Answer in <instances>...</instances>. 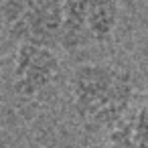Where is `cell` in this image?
I'll use <instances>...</instances> for the list:
<instances>
[{"mask_svg":"<svg viewBox=\"0 0 148 148\" xmlns=\"http://www.w3.org/2000/svg\"><path fill=\"white\" fill-rule=\"evenodd\" d=\"M71 99L77 118L93 128H112L134 99V81L126 69L108 63H83L71 77Z\"/></svg>","mask_w":148,"mask_h":148,"instance_id":"cell-1","label":"cell"},{"mask_svg":"<svg viewBox=\"0 0 148 148\" xmlns=\"http://www.w3.org/2000/svg\"><path fill=\"white\" fill-rule=\"evenodd\" d=\"M108 148H148V106L130 108L110 128Z\"/></svg>","mask_w":148,"mask_h":148,"instance_id":"cell-5","label":"cell"},{"mask_svg":"<svg viewBox=\"0 0 148 148\" xmlns=\"http://www.w3.org/2000/svg\"><path fill=\"white\" fill-rule=\"evenodd\" d=\"M61 75V61L49 45L18 43L12 65V89L21 97H39Z\"/></svg>","mask_w":148,"mask_h":148,"instance_id":"cell-4","label":"cell"},{"mask_svg":"<svg viewBox=\"0 0 148 148\" xmlns=\"http://www.w3.org/2000/svg\"><path fill=\"white\" fill-rule=\"evenodd\" d=\"M2 21L10 39L51 47L59 43L63 0H6Z\"/></svg>","mask_w":148,"mask_h":148,"instance_id":"cell-3","label":"cell"},{"mask_svg":"<svg viewBox=\"0 0 148 148\" xmlns=\"http://www.w3.org/2000/svg\"><path fill=\"white\" fill-rule=\"evenodd\" d=\"M2 57H4V41L0 37V61H2Z\"/></svg>","mask_w":148,"mask_h":148,"instance_id":"cell-6","label":"cell"},{"mask_svg":"<svg viewBox=\"0 0 148 148\" xmlns=\"http://www.w3.org/2000/svg\"><path fill=\"white\" fill-rule=\"evenodd\" d=\"M120 21L118 0H63L59 45L75 53L89 45L108 43Z\"/></svg>","mask_w":148,"mask_h":148,"instance_id":"cell-2","label":"cell"},{"mask_svg":"<svg viewBox=\"0 0 148 148\" xmlns=\"http://www.w3.org/2000/svg\"><path fill=\"white\" fill-rule=\"evenodd\" d=\"M0 148H14V146H8V144H0Z\"/></svg>","mask_w":148,"mask_h":148,"instance_id":"cell-7","label":"cell"}]
</instances>
